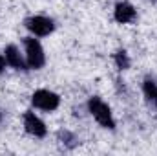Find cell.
Listing matches in <instances>:
<instances>
[{
    "label": "cell",
    "mask_w": 157,
    "mask_h": 156,
    "mask_svg": "<svg viewBox=\"0 0 157 156\" xmlns=\"http://www.w3.org/2000/svg\"><path fill=\"white\" fill-rule=\"evenodd\" d=\"M88 112L93 116V119L104 127V129H110L113 130L115 129V119H113V114H112V109L108 107V103H104L101 97L93 96L88 99Z\"/></svg>",
    "instance_id": "6da1fadb"
},
{
    "label": "cell",
    "mask_w": 157,
    "mask_h": 156,
    "mask_svg": "<svg viewBox=\"0 0 157 156\" xmlns=\"http://www.w3.org/2000/svg\"><path fill=\"white\" fill-rule=\"evenodd\" d=\"M24 50H26V63L29 70H40L46 64V53L44 48L35 37H26L24 39Z\"/></svg>",
    "instance_id": "7a4b0ae2"
},
{
    "label": "cell",
    "mask_w": 157,
    "mask_h": 156,
    "mask_svg": "<svg viewBox=\"0 0 157 156\" xmlns=\"http://www.w3.org/2000/svg\"><path fill=\"white\" fill-rule=\"evenodd\" d=\"M31 105L35 109H39V110H44V112H53L60 105V96L51 92V90H48V88H40V90L33 92Z\"/></svg>",
    "instance_id": "3957f363"
},
{
    "label": "cell",
    "mask_w": 157,
    "mask_h": 156,
    "mask_svg": "<svg viewBox=\"0 0 157 156\" xmlns=\"http://www.w3.org/2000/svg\"><path fill=\"white\" fill-rule=\"evenodd\" d=\"M24 26H26V30L33 37H48L55 30V22L49 17H44V15H31V17H28L24 20Z\"/></svg>",
    "instance_id": "277c9868"
},
{
    "label": "cell",
    "mask_w": 157,
    "mask_h": 156,
    "mask_svg": "<svg viewBox=\"0 0 157 156\" xmlns=\"http://www.w3.org/2000/svg\"><path fill=\"white\" fill-rule=\"evenodd\" d=\"M22 123H24V129L28 134L35 136V138H44L48 134V127L46 123L40 119L33 110H26L24 112V117H22Z\"/></svg>",
    "instance_id": "5b68a950"
},
{
    "label": "cell",
    "mask_w": 157,
    "mask_h": 156,
    "mask_svg": "<svg viewBox=\"0 0 157 156\" xmlns=\"http://www.w3.org/2000/svg\"><path fill=\"white\" fill-rule=\"evenodd\" d=\"M113 18L119 24H132L137 18V9L130 2H119L113 9Z\"/></svg>",
    "instance_id": "8992f818"
},
{
    "label": "cell",
    "mask_w": 157,
    "mask_h": 156,
    "mask_svg": "<svg viewBox=\"0 0 157 156\" xmlns=\"http://www.w3.org/2000/svg\"><path fill=\"white\" fill-rule=\"evenodd\" d=\"M4 57H6L7 66H11V68H15V70H28L26 57H22L20 50H18L15 44H7V46H6V50H4Z\"/></svg>",
    "instance_id": "52a82bcc"
},
{
    "label": "cell",
    "mask_w": 157,
    "mask_h": 156,
    "mask_svg": "<svg viewBox=\"0 0 157 156\" xmlns=\"http://www.w3.org/2000/svg\"><path fill=\"white\" fill-rule=\"evenodd\" d=\"M57 140H59L66 149H75L78 145V138L73 132H70V130H59V132H57Z\"/></svg>",
    "instance_id": "ba28073f"
},
{
    "label": "cell",
    "mask_w": 157,
    "mask_h": 156,
    "mask_svg": "<svg viewBox=\"0 0 157 156\" xmlns=\"http://www.w3.org/2000/svg\"><path fill=\"white\" fill-rule=\"evenodd\" d=\"M113 63H115V66H117L119 70H128L130 64H132V61H130L126 50H119L117 53L113 55Z\"/></svg>",
    "instance_id": "9c48e42d"
},
{
    "label": "cell",
    "mask_w": 157,
    "mask_h": 156,
    "mask_svg": "<svg viewBox=\"0 0 157 156\" xmlns=\"http://www.w3.org/2000/svg\"><path fill=\"white\" fill-rule=\"evenodd\" d=\"M6 64H7V63H6V57L0 53V76H2V74H4V70H6Z\"/></svg>",
    "instance_id": "30bf717a"
},
{
    "label": "cell",
    "mask_w": 157,
    "mask_h": 156,
    "mask_svg": "<svg viewBox=\"0 0 157 156\" xmlns=\"http://www.w3.org/2000/svg\"><path fill=\"white\" fill-rule=\"evenodd\" d=\"M154 105H155V107H157V96H155V99H154Z\"/></svg>",
    "instance_id": "8fae6325"
},
{
    "label": "cell",
    "mask_w": 157,
    "mask_h": 156,
    "mask_svg": "<svg viewBox=\"0 0 157 156\" xmlns=\"http://www.w3.org/2000/svg\"><path fill=\"white\" fill-rule=\"evenodd\" d=\"M150 2H154V4H157V0H150Z\"/></svg>",
    "instance_id": "7c38bea8"
},
{
    "label": "cell",
    "mask_w": 157,
    "mask_h": 156,
    "mask_svg": "<svg viewBox=\"0 0 157 156\" xmlns=\"http://www.w3.org/2000/svg\"><path fill=\"white\" fill-rule=\"evenodd\" d=\"M0 121H2V112H0Z\"/></svg>",
    "instance_id": "4fadbf2b"
}]
</instances>
